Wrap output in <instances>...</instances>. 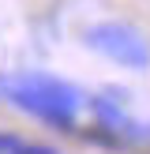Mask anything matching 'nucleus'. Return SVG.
Here are the masks:
<instances>
[{"label":"nucleus","instance_id":"nucleus-2","mask_svg":"<svg viewBox=\"0 0 150 154\" xmlns=\"http://www.w3.org/2000/svg\"><path fill=\"white\" fill-rule=\"evenodd\" d=\"M82 42L98 57L112 60V64L128 68V72H146L150 68V42H146V34L139 26H131V23H124V19H101L94 26H86Z\"/></svg>","mask_w":150,"mask_h":154},{"label":"nucleus","instance_id":"nucleus-4","mask_svg":"<svg viewBox=\"0 0 150 154\" xmlns=\"http://www.w3.org/2000/svg\"><path fill=\"white\" fill-rule=\"evenodd\" d=\"M0 154H60V150L45 147V143H30V139H22V135L0 128Z\"/></svg>","mask_w":150,"mask_h":154},{"label":"nucleus","instance_id":"nucleus-3","mask_svg":"<svg viewBox=\"0 0 150 154\" xmlns=\"http://www.w3.org/2000/svg\"><path fill=\"white\" fill-rule=\"evenodd\" d=\"M128 102H131V90L128 87H101L94 98H90V113H94V124L101 128L98 139H124V143H146L150 139V124L146 120H135L128 113Z\"/></svg>","mask_w":150,"mask_h":154},{"label":"nucleus","instance_id":"nucleus-1","mask_svg":"<svg viewBox=\"0 0 150 154\" xmlns=\"http://www.w3.org/2000/svg\"><path fill=\"white\" fill-rule=\"evenodd\" d=\"M0 98L19 113L41 120L52 132H75L79 109L86 105L82 90L71 79H60L52 72H8L0 75Z\"/></svg>","mask_w":150,"mask_h":154}]
</instances>
